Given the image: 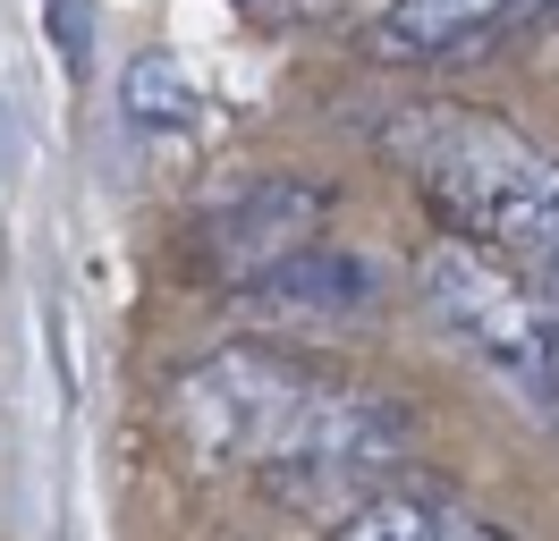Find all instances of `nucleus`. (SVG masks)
I'll use <instances>...</instances> for the list:
<instances>
[{
  "label": "nucleus",
  "mask_w": 559,
  "mask_h": 541,
  "mask_svg": "<svg viewBox=\"0 0 559 541\" xmlns=\"http://www.w3.org/2000/svg\"><path fill=\"white\" fill-rule=\"evenodd\" d=\"M525 9L534 0H382L365 43H373V60H457Z\"/></svg>",
  "instance_id": "nucleus-6"
},
{
  "label": "nucleus",
  "mask_w": 559,
  "mask_h": 541,
  "mask_svg": "<svg viewBox=\"0 0 559 541\" xmlns=\"http://www.w3.org/2000/svg\"><path fill=\"white\" fill-rule=\"evenodd\" d=\"M551 423H559V398H551Z\"/></svg>",
  "instance_id": "nucleus-12"
},
{
  "label": "nucleus",
  "mask_w": 559,
  "mask_h": 541,
  "mask_svg": "<svg viewBox=\"0 0 559 541\" xmlns=\"http://www.w3.org/2000/svg\"><path fill=\"white\" fill-rule=\"evenodd\" d=\"M170 423L204 466H246L322 516L365 500L407 448V414L390 398L288 356V347H254V338L178 372Z\"/></svg>",
  "instance_id": "nucleus-1"
},
{
  "label": "nucleus",
  "mask_w": 559,
  "mask_h": 541,
  "mask_svg": "<svg viewBox=\"0 0 559 541\" xmlns=\"http://www.w3.org/2000/svg\"><path fill=\"white\" fill-rule=\"evenodd\" d=\"M322 220H331V195H322L314 178H254L246 195H229L204 220V263L221 270V279H254V270H272L280 254L314 245Z\"/></svg>",
  "instance_id": "nucleus-4"
},
{
  "label": "nucleus",
  "mask_w": 559,
  "mask_h": 541,
  "mask_svg": "<svg viewBox=\"0 0 559 541\" xmlns=\"http://www.w3.org/2000/svg\"><path fill=\"white\" fill-rule=\"evenodd\" d=\"M238 297L280 322V330H306V322H356V313H373L382 297V270L365 263V254H340V245H297V254H280L272 270H254L238 279Z\"/></svg>",
  "instance_id": "nucleus-5"
},
{
  "label": "nucleus",
  "mask_w": 559,
  "mask_h": 541,
  "mask_svg": "<svg viewBox=\"0 0 559 541\" xmlns=\"http://www.w3.org/2000/svg\"><path fill=\"white\" fill-rule=\"evenodd\" d=\"M543 297H551V313H559V245L543 254Z\"/></svg>",
  "instance_id": "nucleus-10"
},
{
  "label": "nucleus",
  "mask_w": 559,
  "mask_h": 541,
  "mask_svg": "<svg viewBox=\"0 0 559 541\" xmlns=\"http://www.w3.org/2000/svg\"><path fill=\"white\" fill-rule=\"evenodd\" d=\"M382 153L457 237H475L509 263H543L559 245V153H543L509 119L424 101L382 128Z\"/></svg>",
  "instance_id": "nucleus-2"
},
{
  "label": "nucleus",
  "mask_w": 559,
  "mask_h": 541,
  "mask_svg": "<svg viewBox=\"0 0 559 541\" xmlns=\"http://www.w3.org/2000/svg\"><path fill=\"white\" fill-rule=\"evenodd\" d=\"M331 541H518L475 507L441 500V491H407V482H373L365 500L331 516Z\"/></svg>",
  "instance_id": "nucleus-7"
},
{
  "label": "nucleus",
  "mask_w": 559,
  "mask_h": 541,
  "mask_svg": "<svg viewBox=\"0 0 559 541\" xmlns=\"http://www.w3.org/2000/svg\"><path fill=\"white\" fill-rule=\"evenodd\" d=\"M416 288H424V304H432V322H441L509 398H525L534 414H551V398H559V313L534 279H518L509 254H491V245L450 229L441 245H424Z\"/></svg>",
  "instance_id": "nucleus-3"
},
{
  "label": "nucleus",
  "mask_w": 559,
  "mask_h": 541,
  "mask_svg": "<svg viewBox=\"0 0 559 541\" xmlns=\"http://www.w3.org/2000/svg\"><path fill=\"white\" fill-rule=\"evenodd\" d=\"M288 9H331V0H288Z\"/></svg>",
  "instance_id": "nucleus-11"
},
{
  "label": "nucleus",
  "mask_w": 559,
  "mask_h": 541,
  "mask_svg": "<svg viewBox=\"0 0 559 541\" xmlns=\"http://www.w3.org/2000/svg\"><path fill=\"white\" fill-rule=\"evenodd\" d=\"M43 17H51V51L85 68V0H43Z\"/></svg>",
  "instance_id": "nucleus-9"
},
{
  "label": "nucleus",
  "mask_w": 559,
  "mask_h": 541,
  "mask_svg": "<svg viewBox=\"0 0 559 541\" xmlns=\"http://www.w3.org/2000/svg\"><path fill=\"white\" fill-rule=\"evenodd\" d=\"M128 119L153 135H178V128H195V110H204V94H195V76L178 60H162V51H144V60H128Z\"/></svg>",
  "instance_id": "nucleus-8"
}]
</instances>
